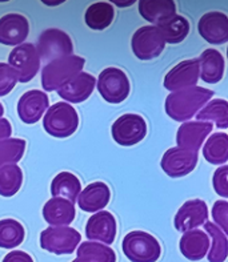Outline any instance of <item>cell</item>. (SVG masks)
<instances>
[{
	"instance_id": "1",
	"label": "cell",
	"mask_w": 228,
	"mask_h": 262,
	"mask_svg": "<svg viewBox=\"0 0 228 262\" xmlns=\"http://www.w3.org/2000/svg\"><path fill=\"white\" fill-rule=\"evenodd\" d=\"M212 96L214 92L203 86H192L187 90L176 91L165 99V112L172 120L185 123L187 120L195 116Z\"/></svg>"
},
{
	"instance_id": "2",
	"label": "cell",
	"mask_w": 228,
	"mask_h": 262,
	"mask_svg": "<svg viewBox=\"0 0 228 262\" xmlns=\"http://www.w3.org/2000/svg\"><path fill=\"white\" fill-rule=\"evenodd\" d=\"M84 64L86 60L76 55L62 57L46 64L42 71V85L44 91L52 92L60 90L78 73L82 72Z\"/></svg>"
},
{
	"instance_id": "3",
	"label": "cell",
	"mask_w": 228,
	"mask_h": 262,
	"mask_svg": "<svg viewBox=\"0 0 228 262\" xmlns=\"http://www.w3.org/2000/svg\"><path fill=\"white\" fill-rule=\"evenodd\" d=\"M43 126L48 135L58 139H66L76 132L79 126V116L75 108L68 103L53 104L48 108L43 119Z\"/></svg>"
},
{
	"instance_id": "4",
	"label": "cell",
	"mask_w": 228,
	"mask_h": 262,
	"mask_svg": "<svg viewBox=\"0 0 228 262\" xmlns=\"http://www.w3.org/2000/svg\"><path fill=\"white\" fill-rule=\"evenodd\" d=\"M122 249L124 256L131 262H156L162 254V248L158 239L142 230L126 234Z\"/></svg>"
},
{
	"instance_id": "5",
	"label": "cell",
	"mask_w": 228,
	"mask_h": 262,
	"mask_svg": "<svg viewBox=\"0 0 228 262\" xmlns=\"http://www.w3.org/2000/svg\"><path fill=\"white\" fill-rule=\"evenodd\" d=\"M82 236L70 226H50L40 234V246L47 252L62 256L72 254L79 245Z\"/></svg>"
},
{
	"instance_id": "6",
	"label": "cell",
	"mask_w": 228,
	"mask_h": 262,
	"mask_svg": "<svg viewBox=\"0 0 228 262\" xmlns=\"http://www.w3.org/2000/svg\"><path fill=\"white\" fill-rule=\"evenodd\" d=\"M37 55L44 63L71 56L73 53V44L71 37L63 31L50 28L42 32L37 40Z\"/></svg>"
},
{
	"instance_id": "7",
	"label": "cell",
	"mask_w": 228,
	"mask_h": 262,
	"mask_svg": "<svg viewBox=\"0 0 228 262\" xmlns=\"http://www.w3.org/2000/svg\"><path fill=\"white\" fill-rule=\"evenodd\" d=\"M100 96L111 104H120L128 97L131 85L124 71L109 67L102 71L98 79Z\"/></svg>"
},
{
	"instance_id": "8",
	"label": "cell",
	"mask_w": 228,
	"mask_h": 262,
	"mask_svg": "<svg viewBox=\"0 0 228 262\" xmlns=\"http://www.w3.org/2000/svg\"><path fill=\"white\" fill-rule=\"evenodd\" d=\"M8 66L17 73V81L28 83L36 76L40 68V57L36 47L31 43H23L15 47L8 56Z\"/></svg>"
},
{
	"instance_id": "9",
	"label": "cell",
	"mask_w": 228,
	"mask_h": 262,
	"mask_svg": "<svg viewBox=\"0 0 228 262\" xmlns=\"http://www.w3.org/2000/svg\"><path fill=\"white\" fill-rule=\"evenodd\" d=\"M112 137L123 146H132L140 143L147 135L146 120L139 115L127 113L116 120L112 125Z\"/></svg>"
},
{
	"instance_id": "10",
	"label": "cell",
	"mask_w": 228,
	"mask_h": 262,
	"mask_svg": "<svg viewBox=\"0 0 228 262\" xmlns=\"http://www.w3.org/2000/svg\"><path fill=\"white\" fill-rule=\"evenodd\" d=\"M131 47L138 59L152 60L164 51L165 41L155 26H144L134 33Z\"/></svg>"
},
{
	"instance_id": "11",
	"label": "cell",
	"mask_w": 228,
	"mask_h": 262,
	"mask_svg": "<svg viewBox=\"0 0 228 262\" xmlns=\"http://www.w3.org/2000/svg\"><path fill=\"white\" fill-rule=\"evenodd\" d=\"M198 164V152L183 149V148H169L162 157V169L172 179L183 177L195 169Z\"/></svg>"
},
{
	"instance_id": "12",
	"label": "cell",
	"mask_w": 228,
	"mask_h": 262,
	"mask_svg": "<svg viewBox=\"0 0 228 262\" xmlns=\"http://www.w3.org/2000/svg\"><path fill=\"white\" fill-rule=\"evenodd\" d=\"M199 72L198 59L180 61L165 75L164 88L171 92L192 88L198 84Z\"/></svg>"
},
{
	"instance_id": "13",
	"label": "cell",
	"mask_w": 228,
	"mask_h": 262,
	"mask_svg": "<svg viewBox=\"0 0 228 262\" xmlns=\"http://www.w3.org/2000/svg\"><path fill=\"white\" fill-rule=\"evenodd\" d=\"M200 36L210 44H224L228 40V16L219 11L204 13L198 23Z\"/></svg>"
},
{
	"instance_id": "14",
	"label": "cell",
	"mask_w": 228,
	"mask_h": 262,
	"mask_svg": "<svg viewBox=\"0 0 228 262\" xmlns=\"http://www.w3.org/2000/svg\"><path fill=\"white\" fill-rule=\"evenodd\" d=\"M208 219V208L203 200H191L183 204L176 213L174 225L179 232H189L203 225Z\"/></svg>"
},
{
	"instance_id": "15",
	"label": "cell",
	"mask_w": 228,
	"mask_h": 262,
	"mask_svg": "<svg viewBox=\"0 0 228 262\" xmlns=\"http://www.w3.org/2000/svg\"><path fill=\"white\" fill-rule=\"evenodd\" d=\"M30 32L28 20L19 13H7L0 17V43L6 46H20Z\"/></svg>"
},
{
	"instance_id": "16",
	"label": "cell",
	"mask_w": 228,
	"mask_h": 262,
	"mask_svg": "<svg viewBox=\"0 0 228 262\" xmlns=\"http://www.w3.org/2000/svg\"><path fill=\"white\" fill-rule=\"evenodd\" d=\"M50 100L47 93L42 91H28L20 97L17 103V113L20 120L26 124L37 123L48 108Z\"/></svg>"
},
{
	"instance_id": "17",
	"label": "cell",
	"mask_w": 228,
	"mask_h": 262,
	"mask_svg": "<svg viewBox=\"0 0 228 262\" xmlns=\"http://www.w3.org/2000/svg\"><path fill=\"white\" fill-rule=\"evenodd\" d=\"M212 132V124L205 121H187L179 126L176 143L179 148L198 152L205 137Z\"/></svg>"
},
{
	"instance_id": "18",
	"label": "cell",
	"mask_w": 228,
	"mask_h": 262,
	"mask_svg": "<svg viewBox=\"0 0 228 262\" xmlns=\"http://www.w3.org/2000/svg\"><path fill=\"white\" fill-rule=\"evenodd\" d=\"M86 236L88 239H95L111 245L116 237V220L109 212L100 210L89 217L86 225Z\"/></svg>"
},
{
	"instance_id": "19",
	"label": "cell",
	"mask_w": 228,
	"mask_h": 262,
	"mask_svg": "<svg viewBox=\"0 0 228 262\" xmlns=\"http://www.w3.org/2000/svg\"><path fill=\"white\" fill-rule=\"evenodd\" d=\"M95 85L96 79L92 75L87 72H80L73 79H71L66 85L58 90V93L62 99L67 100L68 103L79 104L92 95Z\"/></svg>"
},
{
	"instance_id": "20",
	"label": "cell",
	"mask_w": 228,
	"mask_h": 262,
	"mask_svg": "<svg viewBox=\"0 0 228 262\" xmlns=\"http://www.w3.org/2000/svg\"><path fill=\"white\" fill-rule=\"evenodd\" d=\"M109 199H111V192L107 184L98 181L89 184L86 189L79 193L78 204L80 209L84 212L96 213L108 205Z\"/></svg>"
},
{
	"instance_id": "21",
	"label": "cell",
	"mask_w": 228,
	"mask_h": 262,
	"mask_svg": "<svg viewBox=\"0 0 228 262\" xmlns=\"http://www.w3.org/2000/svg\"><path fill=\"white\" fill-rule=\"evenodd\" d=\"M43 217L51 226H67L75 219V206L68 200L52 197L43 206Z\"/></svg>"
},
{
	"instance_id": "22",
	"label": "cell",
	"mask_w": 228,
	"mask_h": 262,
	"mask_svg": "<svg viewBox=\"0 0 228 262\" xmlns=\"http://www.w3.org/2000/svg\"><path fill=\"white\" fill-rule=\"evenodd\" d=\"M199 77L204 83L215 84L223 79L224 75V59L222 53L216 50H205L198 59Z\"/></svg>"
},
{
	"instance_id": "23",
	"label": "cell",
	"mask_w": 228,
	"mask_h": 262,
	"mask_svg": "<svg viewBox=\"0 0 228 262\" xmlns=\"http://www.w3.org/2000/svg\"><path fill=\"white\" fill-rule=\"evenodd\" d=\"M179 248L187 259L200 261L207 256V250L210 248V237L203 230H189L182 236Z\"/></svg>"
},
{
	"instance_id": "24",
	"label": "cell",
	"mask_w": 228,
	"mask_h": 262,
	"mask_svg": "<svg viewBox=\"0 0 228 262\" xmlns=\"http://www.w3.org/2000/svg\"><path fill=\"white\" fill-rule=\"evenodd\" d=\"M139 12L147 21L156 26L175 16L176 6L172 0H140Z\"/></svg>"
},
{
	"instance_id": "25",
	"label": "cell",
	"mask_w": 228,
	"mask_h": 262,
	"mask_svg": "<svg viewBox=\"0 0 228 262\" xmlns=\"http://www.w3.org/2000/svg\"><path fill=\"white\" fill-rule=\"evenodd\" d=\"M82 192V184L79 179L70 172L59 173L51 183V194L53 197H62L75 203L79 193Z\"/></svg>"
},
{
	"instance_id": "26",
	"label": "cell",
	"mask_w": 228,
	"mask_h": 262,
	"mask_svg": "<svg viewBox=\"0 0 228 262\" xmlns=\"http://www.w3.org/2000/svg\"><path fill=\"white\" fill-rule=\"evenodd\" d=\"M115 17V11L113 6L107 2H99V3H93L87 8L84 20L86 24L95 31L106 30L107 27L111 26Z\"/></svg>"
},
{
	"instance_id": "27",
	"label": "cell",
	"mask_w": 228,
	"mask_h": 262,
	"mask_svg": "<svg viewBox=\"0 0 228 262\" xmlns=\"http://www.w3.org/2000/svg\"><path fill=\"white\" fill-rule=\"evenodd\" d=\"M155 27L162 33L165 43L169 44L182 43L189 32L188 20L180 15H175L171 19L158 23Z\"/></svg>"
},
{
	"instance_id": "28",
	"label": "cell",
	"mask_w": 228,
	"mask_h": 262,
	"mask_svg": "<svg viewBox=\"0 0 228 262\" xmlns=\"http://www.w3.org/2000/svg\"><path fill=\"white\" fill-rule=\"evenodd\" d=\"M203 156L214 165L225 164L228 160V136L225 133H214L204 145Z\"/></svg>"
},
{
	"instance_id": "29",
	"label": "cell",
	"mask_w": 228,
	"mask_h": 262,
	"mask_svg": "<svg viewBox=\"0 0 228 262\" xmlns=\"http://www.w3.org/2000/svg\"><path fill=\"white\" fill-rule=\"evenodd\" d=\"M196 119L205 123H215L218 128L225 129L228 126V103L223 99L210 101L202 111L196 113Z\"/></svg>"
},
{
	"instance_id": "30",
	"label": "cell",
	"mask_w": 228,
	"mask_h": 262,
	"mask_svg": "<svg viewBox=\"0 0 228 262\" xmlns=\"http://www.w3.org/2000/svg\"><path fill=\"white\" fill-rule=\"evenodd\" d=\"M23 225L12 219L0 220V248L13 249L24 241Z\"/></svg>"
},
{
	"instance_id": "31",
	"label": "cell",
	"mask_w": 228,
	"mask_h": 262,
	"mask_svg": "<svg viewBox=\"0 0 228 262\" xmlns=\"http://www.w3.org/2000/svg\"><path fill=\"white\" fill-rule=\"evenodd\" d=\"M204 229L207 234L212 238L211 250L208 253L210 262H224L228 254V243L227 236L216 224H212L210 221H205Z\"/></svg>"
},
{
	"instance_id": "32",
	"label": "cell",
	"mask_w": 228,
	"mask_h": 262,
	"mask_svg": "<svg viewBox=\"0 0 228 262\" xmlns=\"http://www.w3.org/2000/svg\"><path fill=\"white\" fill-rule=\"evenodd\" d=\"M22 184H23V172L16 164L4 165L0 168V196H15L19 192Z\"/></svg>"
},
{
	"instance_id": "33",
	"label": "cell",
	"mask_w": 228,
	"mask_h": 262,
	"mask_svg": "<svg viewBox=\"0 0 228 262\" xmlns=\"http://www.w3.org/2000/svg\"><path fill=\"white\" fill-rule=\"evenodd\" d=\"M26 150V140L6 139L0 141V168L19 163Z\"/></svg>"
},
{
	"instance_id": "34",
	"label": "cell",
	"mask_w": 228,
	"mask_h": 262,
	"mask_svg": "<svg viewBox=\"0 0 228 262\" xmlns=\"http://www.w3.org/2000/svg\"><path fill=\"white\" fill-rule=\"evenodd\" d=\"M78 257H87L92 262H116V254L109 246L86 241L79 245Z\"/></svg>"
},
{
	"instance_id": "35",
	"label": "cell",
	"mask_w": 228,
	"mask_h": 262,
	"mask_svg": "<svg viewBox=\"0 0 228 262\" xmlns=\"http://www.w3.org/2000/svg\"><path fill=\"white\" fill-rule=\"evenodd\" d=\"M17 83V73L8 64L0 63V97L6 96Z\"/></svg>"
},
{
	"instance_id": "36",
	"label": "cell",
	"mask_w": 228,
	"mask_h": 262,
	"mask_svg": "<svg viewBox=\"0 0 228 262\" xmlns=\"http://www.w3.org/2000/svg\"><path fill=\"white\" fill-rule=\"evenodd\" d=\"M228 166L224 165L222 168H219L215 173H214V189L216 190L219 196L228 197Z\"/></svg>"
},
{
	"instance_id": "37",
	"label": "cell",
	"mask_w": 228,
	"mask_h": 262,
	"mask_svg": "<svg viewBox=\"0 0 228 262\" xmlns=\"http://www.w3.org/2000/svg\"><path fill=\"white\" fill-rule=\"evenodd\" d=\"M212 217L218 223L219 228H222L223 232L227 233V217H228V203L227 201H218L212 208Z\"/></svg>"
},
{
	"instance_id": "38",
	"label": "cell",
	"mask_w": 228,
	"mask_h": 262,
	"mask_svg": "<svg viewBox=\"0 0 228 262\" xmlns=\"http://www.w3.org/2000/svg\"><path fill=\"white\" fill-rule=\"evenodd\" d=\"M3 262H33L32 257L22 250H13L3 258Z\"/></svg>"
},
{
	"instance_id": "39",
	"label": "cell",
	"mask_w": 228,
	"mask_h": 262,
	"mask_svg": "<svg viewBox=\"0 0 228 262\" xmlns=\"http://www.w3.org/2000/svg\"><path fill=\"white\" fill-rule=\"evenodd\" d=\"M12 133V126L7 119H0V141L2 140L10 139Z\"/></svg>"
},
{
	"instance_id": "40",
	"label": "cell",
	"mask_w": 228,
	"mask_h": 262,
	"mask_svg": "<svg viewBox=\"0 0 228 262\" xmlns=\"http://www.w3.org/2000/svg\"><path fill=\"white\" fill-rule=\"evenodd\" d=\"M72 262H92V261L87 258V257H78V258L73 259Z\"/></svg>"
},
{
	"instance_id": "41",
	"label": "cell",
	"mask_w": 228,
	"mask_h": 262,
	"mask_svg": "<svg viewBox=\"0 0 228 262\" xmlns=\"http://www.w3.org/2000/svg\"><path fill=\"white\" fill-rule=\"evenodd\" d=\"M3 113H4V110H3V105L0 104V117L3 116Z\"/></svg>"
}]
</instances>
